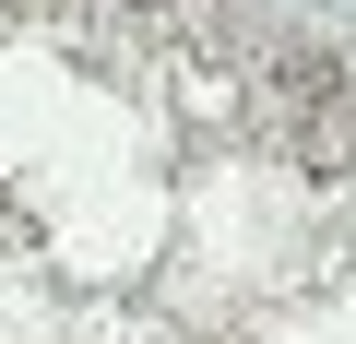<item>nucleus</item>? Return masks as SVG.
I'll return each instance as SVG.
<instances>
[]
</instances>
